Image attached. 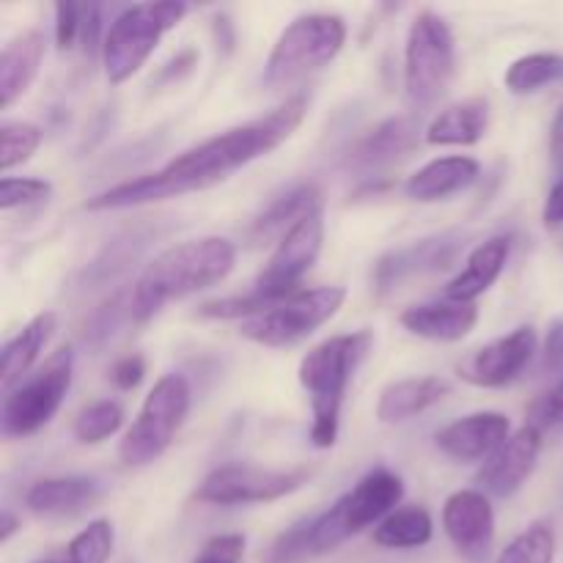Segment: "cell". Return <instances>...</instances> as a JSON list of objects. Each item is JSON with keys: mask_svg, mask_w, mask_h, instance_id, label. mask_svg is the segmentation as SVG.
Wrapping results in <instances>:
<instances>
[{"mask_svg": "<svg viewBox=\"0 0 563 563\" xmlns=\"http://www.w3.org/2000/svg\"><path fill=\"white\" fill-rule=\"evenodd\" d=\"M306 113L308 97L306 93H295V97H289L284 104L262 115V119L231 126V130L187 148V152H181L179 157H174L168 165L154 170V174L121 181V185L88 198L86 209H91V212L132 209L220 185V181L234 176L245 165L256 163V159L267 157L269 152L284 146L295 135L297 126L302 124Z\"/></svg>", "mask_w": 563, "mask_h": 563, "instance_id": "6da1fadb", "label": "cell"}, {"mask_svg": "<svg viewBox=\"0 0 563 563\" xmlns=\"http://www.w3.org/2000/svg\"><path fill=\"white\" fill-rule=\"evenodd\" d=\"M236 264V245L225 236H201L168 247L146 264L132 286L135 322L157 317L168 302L198 295L223 284Z\"/></svg>", "mask_w": 563, "mask_h": 563, "instance_id": "7a4b0ae2", "label": "cell"}, {"mask_svg": "<svg viewBox=\"0 0 563 563\" xmlns=\"http://www.w3.org/2000/svg\"><path fill=\"white\" fill-rule=\"evenodd\" d=\"M374 335L368 330L324 339L302 355L297 379L311 401V443L317 449H333L339 440L341 407L355 372L372 352Z\"/></svg>", "mask_w": 563, "mask_h": 563, "instance_id": "3957f363", "label": "cell"}, {"mask_svg": "<svg viewBox=\"0 0 563 563\" xmlns=\"http://www.w3.org/2000/svg\"><path fill=\"white\" fill-rule=\"evenodd\" d=\"M405 498V482L388 467L366 473L346 495H341L328 511L317 517H308V542L311 555L333 553L346 539L357 537L368 526L377 528L388 515H394L396 506Z\"/></svg>", "mask_w": 563, "mask_h": 563, "instance_id": "277c9868", "label": "cell"}, {"mask_svg": "<svg viewBox=\"0 0 563 563\" xmlns=\"http://www.w3.org/2000/svg\"><path fill=\"white\" fill-rule=\"evenodd\" d=\"M187 14V3L157 0L135 3L110 22L102 38V64L110 86H121L146 66L165 33L174 31Z\"/></svg>", "mask_w": 563, "mask_h": 563, "instance_id": "5b68a950", "label": "cell"}, {"mask_svg": "<svg viewBox=\"0 0 563 563\" xmlns=\"http://www.w3.org/2000/svg\"><path fill=\"white\" fill-rule=\"evenodd\" d=\"M346 44V22L339 14H313L297 16L284 27L278 42L269 49L264 64V80L267 86H291L313 71L324 69Z\"/></svg>", "mask_w": 563, "mask_h": 563, "instance_id": "8992f818", "label": "cell"}, {"mask_svg": "<svg viewBox=\"0 0 563 563\" xmlns=\"http://www.w3.org/2000/svg\"><path fill=\"white\" fill-rule=\"evenodd\" d=\"M192 390L185 374H165L143 399L141 412L126 429L119 445V460L126 467H146L157 462L174 445L176 434L187 421Z\"/></svg>", "mask_w": 563, "mask_h": 563, "instance_id": "52a82bcc", "label": "cell"}, {"mask_svg": "<svg viewBox=\"0 0 563 563\" xmlns=\"http://www.w3.org/2000/svg\"><path fill=\"white\" fill-rule=\"evenodd\" d=\"M456 75V42L449 22L432 9L418 11L405 47V93L416 110L432 108Z\"/></svg>", "mask_w": 563, "mask_h": 563, "instance_id": "ba28073f", "label": "cell"}, {"mask_svg": "<svg viewBox=\"0 0 563 563\" xmlns=\"http://www.w3.org/2000/svg\"><path fill=\"white\" fill-rule=\"evenodd\" d=\"M75 377V350L60 346L42 366L11 388L0 410V429L5 440H22L42 432L64 405Z\"/></svg>", "mask_w": 563, "mask_h": 563, "instance_id": "9c48e42d", "label": "cell"}, {"mask_svg": "<svg viewBox=\"0 0 563 563\" xmlns=\"http://www.w3.org/2000/svg\"><path fill=\"white\" fill-rule=\"evenodd\" d=\"M344 286L300 289L286 300L275 302L267 311L240 322V335L258 346H269V350L300 344L302 339L317 333L322 324H328L344 308Z\"/></svg>", "mask_w": 563, "mask_h": 563, "instance_id": "30bf717a", "label": "cell"}, {"mask_svg": "<svg viewBox=\"0 0 563 563\" xmlns=\"http://www.w3.org/2000/svg\"><path fill=\"white\" fill-rule=\"evenodd\" d=\"M308 471H269L253 465H223L209 473L192 498L207 506L273 504L297 493L308 482Z\"/></svg>", "mask_w": 563, "mask_h": 563, "instance_id": "8fae6325", "label": "cell"}, {"mask_svg": "<svg viewBox=\"0 0 563 563\" xmlns=\"http://www.w3.org/2000/svg\"><path fill=\"white\" fill-rule=\"evenodd\" d=\"M539 350L537 330L531 324L511 330L504 339L484 344L460 363V377L476 388H506L533 363Z\"/></svg>", "mask_w": 563, "mask_h": 563, "instance_id": "7c38bea8", "label": "cell"}, {"mask_svg": "<svg viewBox=\"0 0 563 563\" xmlns=\"http://www.w3.org/2000/svg\"><path fill=\"white\" fill-rule=\"evenodd\" d=\"M443 528L467 563H484L495 542V511L482 489H460L443 506Z\"/></svg>", "mask_w": 563, "mask_h": 563, "instance_id": "4fadbf2b", "label": "cell"}, {"mask_svg": "<svg viewBox=\"0 0 563 563\" xmlns=\"http://www.w3.org/2000/svg\"><path fill=\"white\" fill-rule=\"evenodd\" d=\"M462 245L465 242H462L460 231H443V234L427 236L412 245L396 247V251L385 253L374 267V289L377 295H388L405 280L451 267Z\"/></svg>", "mask_w": 563, "mask_h": 563, "instance_id": "5bb4252c", "label": "cell"}, {"mask_svg": "<svg viewBox=\"0 0 563 563\" xmlns=\"http://www.w3.org/2000/svg\"><path fill=\"white\" fill-rule=\"evenodd\" d=\"M539 454H542V432L526 423L484 462L482 471L476 473V484L487 498H511L533 476Z\"/></svg>", "mask_w": 563, "mask_h": 563, "instance_id": "9a60e30c", "label": "cell"}, {"mask_svg": "<svg viewBox=\"0 0 563 563\" xmlns=\"http://www.w3.org/2000/svg\"><path fill=\"white\" fill-rule=\"evenodd\" d=\"M418 143V119L416 115H390L379 121L372 130L363 132L350 152L344 154V168L350 174L372 176L390 168L416 148Z\"/></svg>", "mask_w": 563, "mask_h": 563, "instance_id": "2e32d148", "label": "cell"}, {"mask_svg": "<svg viewBox=\"0 0 563 563\" xmlns=\"http://www.w3.org/2000/svg\"><path fill=\"white\" fill-rule=\"evenodd\" d=\"M511 423L504 412H473L440 429L434 443L454 462H487L506 440L511 438Z\"/></svg>", "mask_w": 563, "mask_h": 563, "instance_id": "e0dca14e", "label": "cell"}, {"mask_svg": "<svg viewBox=\"0 0 563 563\" xmlns=\"http://www.w3.org/2000/svg\"><path fill=\"white\" fill-rule=\"evenodd\" d=\"M401 328L407 333L418 335L427 341H443L454 344L471 335V330L478 324V306L476 302H423L401 311Z\"/></svg>", "mask_w": 563, "mask_h": 563, "instance_id": "ac0fdd59", "label": "cell"}, {"mask_svg": "<svg viewBox=\"0 0 563 563\" xmlns=\"http://www.w3.org/2000/svg\"><path fill=\"white\" fill-rule=\"evenodd\" d=\"M99 482L91 476L38 478L25 493V506L38 517H77L99 500Z\"/></svg>", "mask_w": 563, "mask_h": 563, "instance_id": "d6986e66", "label": "cell"}, {"mask_svg": "<svg viewBox=\"0 0 563 563\" xmlns=\"http://www.w3.org/2000/svg\"><path fill=\"white\" fill-rule=\"evenodd\" d=\"M482 176V165L473 157L451 154V157H438L418 168L410 179L405 181V192L412 201L434 203L467 190L473 181Z\"/></svg>", "mask_w": 563, "mask_h": 563, "instance_id": "ffe728a7", "label": "cell"}, {"mask_svg": "<svg viewBox=\"0 0 563 563\" xmlns=\"http://www.w3.org/2000/svg\"><path fill=\"white\" fill-rule=\"evenodd\" d=\"M42 58V31H22L3 44V53H0V108L9 110L33 86Z\"/></svg>", "mask_w": 563, "mask_h": 563, "instance_id": "44dd1931", "label": "cell"}, {"mask_svg": "<svg viewBox=\"0 0 563 563\" xmlns=\"http://www.w3.org/2000/svg\"><path fill=\"white\" fill-rule=\"evenodd\" d=\"M509 253L511 240L504 234L489 236L482 245L473 247V253L467 256L465 269L445 286V300L476 302V297H482L484 291L493 289L495 280L500 278V273L506 269V262H509Z\"/></svg>", "mask_w": 563, "mask_h": 563, "instance_id": "7402d4cb", "label": "cell"}, {"mask_svg": "<svg viewBox=\"0 0 563 563\" xmlns=\"http://www.w3.org/2000/svg\"><path fill=\"white\" fill-rule=\"evenodd\" d=\"M449 383L440 377H407L399 383H390L379 394L377 421L385 427H396L410 418L421 416L429 407L440 405L449 396Z\"/></svg>", "mask_w": 563, "mask_h": 563, "instance_id": "603a6c76", "label": "cell"}, {"mask_svg": "<svg viewBox=\"0 0 563 563\" xmlns=\"http://www.w3.org/2000/svg\"><path fill=\"white\" fill-rule=\"evenodd\" d=\"M55 328H58V317L53 311H44L33 317L14 339L5 341L3 355H0V388H3V394L16 388L31 374L33 363L38 361L47 341L53 339Z\"/></svg>", "mask_w": 563, "mask_h": 563, "instance_id": "cb8c5ba5", "label": "cell"}, {"mask_svg": "<svg viewBox=\"0 0 563 563\" xmlns=\"http://www.w3.org/2000/svg\"><path fill=\"white\" fill-rule=\"evenodd\" d=\"M487 130L489 102L484 97H471L434 115L423 137L429 146H476Z\"/></svg>", "mask_w": 563, "mask_h": 563, "instance_id": "d4e9b609", "label": "cell"}, {"mask_svg": "<svg viewBox=\"0 0 563 563\" xmlns=\"http://www.w3.org/2000/svg\"><path fill=\"white\" fill-rule=\"evenodd\" d=\"M322 209V192L317 185H297L291 187L286 196L275 198L267 209L256 218L251 229L253 242H267V240H284L302 218L311 212Z\"/></svg>", "mask_w": 563, "mask_h": 563, "instance_id": "484cf974", "label": "cell"}, {"mask_svg": "<svg viewBox=\"0 0 563 563\" xmlns=\"http://www.w3.org/2000/svg\"><path fill=\"white\" fill-rule=\"evenodd\" d=\"M148 240H152V231H143V229H132L126 234L115 236L113 242L102 247L97 258L86 267L82 273V286L86 289H97V286L110 284V280L119 278L121 273L130 269V264L146 251Z\"/></svg>", "mask_w": 563, "mask_h": 563, "instance_id": "4316f807", "label": "cell"}, {"mask_svg": "<svg viewBox=\"0 0 563 563\" xmlns=\"http://www.w3.org/2000/svg\"><path fill=\"white\" fill-rule=\"evenodd\" d=\"M434 522L421 506L396 509L374 528V544L385 550H416L432 542Z\"/></svg>", "mask_w": 563, "mask_h": 563, "instance_id": "83f0119b", "label": "cell"}, {"mask_svg": "<svg viewBox=\"0 0 563 563\" xmlns=\"http://www.w3.org/2000/svg\"><path fill=\"white\" fill-rule=\"evenodd\" d=\"M563 80V55L559 53H531L517 58L515 64L506 69L504 82L511 93L517 97H528L542 88L553 86Z\"/></svg>", "mask_w": 563, "mask_h": 563, "instance_id": "f1b7e54d", "label": "cell"}, {"mask_svg": "<svg viewBox=\"0 0 563 563\" xmlns=\"http://www.w3.org/2000/svg\"><path fill=\"white\" fill-rule=\"evenodd\" d=\"M124 324L135 322V306H132V291H115L110 300H104L97 311L91 313L86 324V344L91 350H102L115 339Z\"/></svg>", "mask_w": 563, "mask_h": 563, "instance_id": "f546056e", "label": "cell"}, {"mask_svg": "<svg viewBox=\"0 0 563 563\" xmlns=\"http://www.w3.org/2000/svg\"><path fill=\"white\" fill-rule=\"evenodd\" d=\"M121 427H124V410H121L119 401L102 399L77 412L75 423H71V434H75L77 443L99 445L113 438Z\"/></svg>", "mask_w": 563, "mask_h": 563, "instance_id": "4dcf8cb0", "label": "cell"}, {"mask_svg": "<svg viewBox=\"0 0 563 563\" xmlns=\"http://www.w3.org/2000/svg\"><path fill=\"white\" fill-rule=\"evenodd\" d=\"M555 559V531L550 522H533L526 531L517 533L498 563H553Z\"/></svg>", "mask_w": 563, "mask_h": 563, "instance_id": "1f68e13d", "label": "cell"}, {"mask_svg": "<svg viewBox=\"0 0 563 563\" xmlns=\"http://www.w3.org/2000/svg\"><path fill=\"white\" fill-rule=\"evenodd\" d=\"M44 132L42 126L31 124V121H3L0 126V170L9 176L16 165L27 163L42 146Z\"/></svg>", "mask_w": 563, "mask_h": 563, "instance_id": "d6a6232c", "label": "cell"}, {"mask_svg": "<svg viewBox=\"0 0 563 563\" xmlns=\"http://www.w3.org/2000/svg\"><path fill=\"white\" fill-rule=\"evenodd\" d=\"M115 531L110 520H93L82 528L60 555L66 563H108L113 555Z\"/></svg>", "mask_w": 563, "mask_h": 563, "instance_id": "836d02e7", "label": "cell"}, {"mask_svg": "<svg viewBox=\"0 0 563 563\" xmlns=\"http://www.w3.org/2000/svg\"><path fill=\"white\" fill-rule=\"evenodd\" d=\"M53 185L44 179H31V176H3L0 179V209L11 212V209L31 207V203L47 201Z\"/></svg>", "mask_w": 563, "mask_h": 563, "instance_id": "e575fe53", "label": "cell"}, {"mask_svg": "<svg viewBox=\"0 0 563 563\" xmlns=\"http://www.w3.org/2000/svg\"><path fill=\"white\" fill-rule=\"evenodd\" d=\"M313 561L311 555V542H308V520L295 522L291 528H286L267 550V559L264 563H308Z\"/></svg>", "mask_w": 563, "mask_h": 563, "instance_id": "d590c367", "label": "cell"}, {"mask_svg": "<svg viewBox=\"0 0 563 563\" xmlns=\"http://www.w3.org/2000/svg\"><path fill=\"white\" fill-rule=\"evenodd\" d=\"M528 427L539 429V432H548V429H561L563 427V383L550 388L548 394L539 396L531 405L528 412Z\"/></svg>", "mask_w": 563, "mask_h": 563, "instance_id": "8d00e7d4", "label": "cell"}, {"mask_svg": "<svg viewBox=\"0 0 563 563\" xmlns=\"http://www.w3.org/2000/svg\"><path fill=\"white\" fill-rule=\"evenodd\" d=\"M247 539L242 533H220L201 548L192 563H242L245 559Z\"/></svg>", "mask_w": 563, "mask_h": 563, "instance_id": "74e56055", "label": "cell"}, {"mask_svg": "<svg viewBox=\"0 0 563 563\" xmlns=\"http://www.w3.org/2000/svg\"><path fill=\"white\" fill-rule=\"evenodd\" d=\"M82 22H86V5L58 3L55 5V42L58 49H71L77 38L82 36Z\"/></svg>", "mask_w": 563, "mask_h": 563, "instance_id": "f35d334b", "label": "cell"}, {"mask_svg": "<svg viewBox=\"0 0 563 563\" xmlns=\"http://www.w3.org/2000/svg\"><path fill=\"white\" fill-rule=\"evenodd\" d=\"M146 374V361L141 355H124L110 366V383L119 390H135Z\"/></svg>", "mask_w": 563, "mask_h": 563, "instance_id": "ab89813d", "label": "cell"}, {"mask_svg": "<svg viewBox=\"0 0 563 563\" xmlns=\"http://www.w3.org/2000/svg\"><path fill=\"white\" fill-rule=\"evenodd\" d=\"M542 368L548 374L563 372V319H553L542 350Z\"/></svg>", "mask_w": 563, "mask_h": 563, "instance_id": "60d3db41", "label": "cell"}, {"mask_svg": "<svg viewBox=\"0 0 563 563\" xmlns=\"http://www.w3.org/2000/svg\"><path fill=\"white\" fill-rule=\"evenodd\" d=\"M550 159H553V168L563 174V104L550 124Z\"/></svg>", "mask_w": 563, "mask_h": 563, "instance_id": "b9f144b4", "label": "cell"}, {"mask_svg": "<svg viewBox=\"0 0 563 563\" xmlns=\"http://www.w3.org/2000/svg\"><path fill=\"white\" fill-rule=\"evenodd\" d=\"M542 218H544V225H550V229H559V225H563V176L559 185L553 187V192H550Z\"/></svg>", "mask_w": 563, "mask_h": 563, "instance_id": "7bdbcfd3", "label": "cell"}, {"mask_svg": "<svg viewBox=\"0 0 563 563\" xmlns=\"http://www.w3.org/2000/svg\"><path fill=\"white\" fill-rule=\"evenodd\" d=\"M16 531H20V520H16V515L3 511V522H0V544L9 542Z\"/></svg>", "mask_w": 563, "mask_h": 563, "instance_id": "ee69618b", "label": "cell"}, {"mask_svg": "<svg viewBox=\"0 0 563 563\" xmlns=\"http://www.w3.org/2000/svg\"><path fill=\"white\" fill-rule=\"evenodd\" d=\"M36 563H66L64 559H47V561H36Z\"/></svg>", "mask_w": 563, "mask_h": 563, "instance_id": "f6af8a7d", "label": "cell"}]
</instances>
